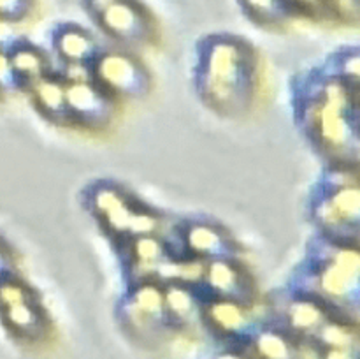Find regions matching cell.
Wrapping results in <instances>:
<instances>
[{"label":"cell","mask_w":360,"mask_h":359,"mask_svg":"<svg viewBox=\"0 0 360 359\" xmlns=\"http://www.w3.org/2000/svg\"><path fill=\"white\" fill-rule=\"evenodd\" d=\"M311 120L320 144L330 153L348 157L357 151V111L343 84L333 81L323 87Z\"/></svg>","instance_id":"obj_1"},{"label":"cell","mask_w":360,"mask_h":359,"mask_svg":"<svg viewBox=\"0 0 360 359\" xmlns=\"http://www.w3.org/2000/svg\"><path fill=\"white\" fill-rule=\"evenodd\" d=\"M248 88L246 62L241 49L232 42H218L206 55L204 90L214 106L234 108Z\"/></svg>","instance_id":"obj_2"},{"label":"cell","mask_w":360,"mask_h":359,"mask_svg":"<svg viewBox=\"0 0 360 359\" xmlns=\"http://www.w3.org/2000/svg\"><path fill=\"white\" fill-rule=\"evenodd\" d=\"M319 291L329 303L357 306L359 256L355 248L338 250L336 256L319 273Z\"/></svg>","instance_id":"obj_3"},{"label":"cell","mask_w":360,"mask_h":359,"mask_svg":"<svg viewBox=\"0 0 360 359\" xmlns=\"http://www.w3.org/2000/svg\"><path fill=\"white\" fill-rule=\"evenodd\" d=\"M95 74L109 90L129 97L146 94L150 88L146 70L139 65V62L122 53H109L102 56L95 67Z\"/></svg>","instance_id":"obj_4"},{"label":"cell","mask_w":360,"mask_h":359,"mask_svg":"<svg viewBox=\"0 0 360 359\" xmlns=\"http://www.w3.org/2000/svg\"><path fill=\"white\" fill-rule=\"evenodd\" d=\"M97 18L104 30L120 41L141 42L150 37V16L136 0H116Z\"/></svg>","instance_id":"obj_5"},{"label":"cell","mask_w":360,"mask_h":359,"mask_svg":"<svg viewBox=\"0 0 360 359\" xmlns=\"http://www.w3.org/2000/svg\"><path fill=\"white\" fill-rule=\"evenodd\" d=\"M316 218L326 231L341 234L352 231L357 234L359 225V189L357 185H343L320 201Z\"/></svg>","instance_id":"obj_6"},{"label":"cell","mask_w":360,"mask_h":359,"mask_svg":"<svg viewBox=\"0 0 360 359\" xmlns=\"http://www.w3.org/2000/svg\"><path fill=\"white\" fill-rule=\"evenodd\" d=\"M164 308V292L153 285L141 287L125 308V319L130 331L139 336L151 334L158 331L165 319Z\"/></svg>","instance_id":"obj_7"},{"label":"cell","mask_w":360,"mask_h":359,"mask_svg":"<svg viewBox=\"0 0 360 359\" xmlns=\"http://www.w3.org/2000/svg\"><path fill=\"white\" fill-rule=\"evenodd\" d=\"M67 109L81 122L98 125L111 116V102L94 84L86 81H74L65 88Z\"/></svg>","instance_id":"obj_8"},{"label":"cell","mask_w":360,"mask_h":359,"mask_svg":"<svg viewBox=\"0 0 360 359\" xmlns=\"http://www.w3.org/2000/svg\"><path fill=\"white\" fill-rule=\"evenodd\" d=\"M210 287L218 296L232 301L245 303L250 298V287L245 275L227 259H214L204 267Z\"/></svg>","instance_id":"obj_9"},{"label":"cell","mask_w":360,"mask_h":359,"mask_svg":"<svg viewBox=\"0 0 360 359\" xmlns=\"http://www.w3.org/2000/svg\"><path fill=\"white\" fill-rule=\"evenodd\" d=\"M94 204L98 215L105 220L108 227L115 232H129L130 220H132L134 210L129 201L123 197L122 192L116 189H101L95 192Z\"/></svg>","instance_id":"obj_10"},{"label":"cell","mask_w":360,"mask_h":359,"mask_svg":"<svg viewBox=\"0 0 360 359\" xmlns=\"http://www.w3.org/2000/svg\"><path fill=\"white\" fill-rule=\"evenodd\" d=\"M186 243L192 252L204 257H214V259H227L234 256V248L229 239L220 231L207 225L197 224L192 225L186 232Z\"/></svg>","instance_id":"obj_11"},{"label":"cell","mask_w":360,"mask_h":359,"mask_svg":"<svg viewBox=\"0 0 360 359\" xmlns=\"http://www.w3.org/2000/svg\"><path fill=\"white\" fill-rule=\"evenodd\" d=\"M56 48L70 63H84L95 55L94 39L76 27H65L56 35Z\"/></svg>","instance_id":"obj_12"},{"label":"cell","mask_w":360,"mask_h":359,"mask_svg":"<svg viewBox=\"0 0 360 359\" xmlns=\"http://www.w3.org/2000/svg\"><path fill=\"white\" fill-rule=\"evenodd\" d=\"M316 338L322 344V347L327 348V358H350L357 348L355 331L348 329L347 326H341V324L329 322V320L320 327Z\"/></svg>","instance_id":"obj_13"},{"label":"cell","mask_w":360,"mask_h":359,"mask_svg":"<svg viewBox=\"0 0 360 359\" xmlns=\"http://www.w3.org/2000/svg\"><path fill=\"white\" fill-rule=\"evenodd\" d=\"M207 317L218 331L227 334H238L248 327V315L241 303L224 299L207 306Z\"/></svg>","instance_id":"obj_14"},{"label":"cell","mask_w":360,"mask_h":359,"mask_svg":"<svg viewBox=\"0 0 360 359\" xmlns=\"http://www.w3.org/2000/svg\"><path fill=\"white\" fill-rule=\"evenodd\" d=\"M288 322L295 331L308 336L319 333L320 327L327 322V317L319 303L301 299L292 303L288 308Z\"/></svg>","instance_id":"obj_15"},{"label":"cell","mask_w":360,"mask_h":359,"mask_svg":"<svg viewBox=\"0 0 360 359\" xmlns=\"http://www.w3.org/2000/svg\"><path fill=\"white\" fill-rule=\"evenodd\" d=\"M34 94L39 108L53 118H62L63 115L69 113L65 101V88L58 81L41 77V80L35 81Z\"/></svg>","instance_id":"obj_16"},{"label":"cell","mask_w":360,"mask_h":359,"mask_svg":"<svg viewBox=\"0 0 360 359\" xmlns=\"http://www.w3.org/2000/svg\"><path fill=\"white\" fill-rule=\"evenodd\" d=\"M134 260H136V270L141 275L157 273L160 264L164 263V246L150 234L137 236L134 241Z\"/></svg>","instance_id":"obj_17"},{"label":"cell","mask_w":360,"mask_h":359,"mask_svg":"<svg viewBox=\"0 0 360 359\" xmlns=\"http://www.w3.org/2000/svg\"><path fill=\"white\" fill-rule=\"evenodd\" d=\"M164 292L165 315L171 317L174 322H190L195 315V299L181 285H169Z\"/></svg>","instance_id":"obj_18"},{"label":"cell","mask_w":360,"mask_h":359,"mask_svg":"<svg viewBox=\"0 0 360 359\" xmlns=\"http://www.w3.org/2000/svg\"><path fill=\"white\" fill-rule=\"evenodd\" d=\"M11 65H13L14 73L18 77H25V80L37 81L44 77L46 73V60L41 51L30 46H21V48L14 49L9 56Z\"/></svg>","instance_id":"obj_19"},{"label":"cell","mask_w":360,"mask_h":359,"mask_svg":"<svg viewBox=\"0 0 360 359\" xmlns=\"http://www.w3.org/2000/svg\"><path fill=\"white\" fill-rule=\"evenodd\" d=\"M6 312V319L13 329L20 331L25 334H35L41 327V319H39L37 312L30 301H21L16 305H11L4 308Z\"/></svg>","instance_id":"obj_20"},{"label":"cell","mask_w":360,"mask_h":359,"mask_svg":"<svg viewBox=\"0 0 360 359\" xmlns=\"http://www.w3.org/2000/svg\"><path fill=\"white\" fill-rule=\"evenodd\" d=\"M255 347L260 355H267V358H288V355H292L290 344L276 331H267V333L260 334Z\"/></svg>","instance_id":"obj_21"},{"label":"cell","mask_w":360,"mask_h":359,"mask_svg":"<svg viewBox=\"0 0 360 359\" xmlns=\"http://www.w3.org/2000/svg\"><path fill=\"white\" fill-rule=\"evenodd\" d=\"M241 2L253 16L264 21L280 20L287 9L283 0H241Z\"/></svg>","instance_id":"obj_22"},{"label":"cell","mask_w":360,"mask_h":359,"mask_svg":"<svg viewBox=\"0 0 360 359\" xmlns=\"http://www.w3.org/2000/svg\"><path fill=\"white\" fill-rule=\"evenodd\" d=\"M21 301H30L27 289L21 287L20 284H16V282L13 280L0 282V306H2V308L16 305V303Z\"/></svg>","instance_id":"obj_23"},{"label":"cell","mask_w":360,"mask_h":359,"mask_svg":"<svg viewBox=\"0 0 360 359\" xmlns=\"http://www.w3.org/2000/svg\"><path fill=\"white\" fill-rule=\"evenodd\" d=\"M34 0H0V20L18 21L28 14Z\"/></svg>","instance_id":"obj_24"},{"label":"cell","mask_w":360,"mask_h":359,"mask_svg":"<svg viewBox=\"0 0 360 359\" xmlns=\"http://www.w3.org/2000/svg\"><path fill=\"white\" fill-rule=\"evenodd\" d=\"M158 220L150 213H143V211H136L130 220L129 232H132L134 236H143V234H151V232L157 229Z\"/></svg>","instance_id":"obj_25"},{"label":"cell","mask_w":360,"mask_h":359,"mask_svg":"<svg viewBox=\"0 0 360 359\" xmlns=\"http://www.w3.org/2000/svg\"><path fill=\"white\" fill-rule=\"evenodd\" d=\"M16 80L18 76L11 65L9 56L0 51V88H13Z\"/></svg>","instance_id":"obj_26"},{"label":"cell","mask_w":360,"mask_h":359,"mask_svg":"<svg viewBox=\"0 0 360 359\" xmlns=\"http://www.w3.org/2000/svg\"><path fill=\"white\" fill-rule=\"evenodd\" d=\"M327 2H329L330 9L334 7V9H336L338 13L343 14V16L347 18L357 16V7H359L357 0H327Z\"/></svg>","instance_id":"obj_27"},{"label":"cell","mask_w":360,"mask_h":359,"mask_svg":"<svg viewBox=\"0 0 360 359\" xmlns=\"http://www.w3.org/2000/svg\"><path fill=\"white\" fill-rule=\"evenodd\" d=\"M112 2H116V0H86V7L90 13H94L95 16H98V14H101L105 7L111 6Z\"/></svg>","instance_id":"obj_28"},{"label":"cell","mask_w":360,"mask_h":359,"mask_svg":"<svg viewBox=\"0 0 360 359\" xmlns=\"http://www.w3.org/2000/svg\"><path fill=\"white\" fill-rule=\"evenodd\" d=\"M6 267H7V260H6V256H4L2 248H0V271H2V270H6Z\"/></svg>","instance_id":"obj_29"}]
</instances>
